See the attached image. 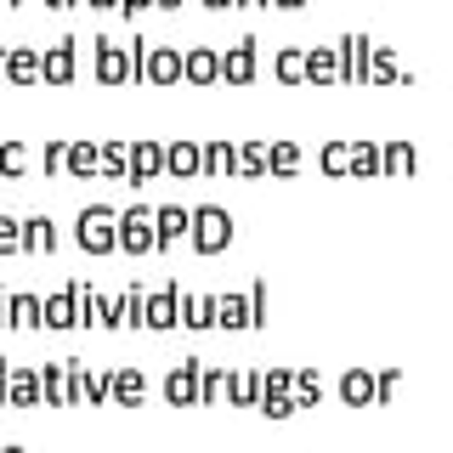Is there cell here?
<instances>
[{
	"instance_id": "74e56055",
	"label": "cell",
	"mask_w": 453,
	"mask_h": 453,
	"mask_svg": "<svg viewBox=\"0 0 453 453\" xmlns=\"http://www.w3.org/2000/svg\"><path fill=\"white\" fill-rule=\"evenodd\" d=\"M6 391H12V368H6V357H0V408H6Z\"/></svg>"
},
{
	"instance_id": "8992f818",
	"label": "cell",
	"mask_w": 453,
	"mask_h": 453,
	"mask_svg": "<svg viewBox=\"0 0 453 453\" xmlns=\"http://www.w3.org/2000/svg\"><path fill=\"white\" fill-rule=\"evenodd\" d=\"M216 323H226V329H255V323H261V311H255V289L250 295H221V301H216Z\"/></svg>"
},
{
	"instance_id": "6da1fadb",
	"label": "cell",
	"mask_w": 453,
	"mask_h": 453,
	"mask_svg": "<svg viewBox=\"0 0 453 453\" xmlns=\"http://www.w3.org/2000/svg\"><path fill=\"white\" fill-rule=\"evenodd\" d=\"M80 244L91 250V255H108V250H119V210H108V204H91V210H80Z\"/></svg>"
},
{
	"instance_id": "7a4b0ae2",
	"label": "cell",
	"mask_w": 453,
	"mask_h": 453,
	"mask_svg": "<svg viewBox=\"0 0 453 453\" xmlns=\"http://www.w3.org/2000/svg\"><path fill=\"white\" fill-rule=\"evenodd\" d=\"M193 250H204V255H216V250H226L233 244V216H226L221 204H198L193 210Z\"/></svg>"
},
{
	"instance_id": "83f0119b",
	"label": "cell",
	"mask_w": 453,
	"mask_h": 453,
	"mask_svg": "<svg viewBox=\"0 0 453 453\" xmlns=\"http://www.w3.org/2000/svg\"><path fill=\"white\" fill-rule=\"evenodd\" d=\"M51 244H57L51 221H46V216H28V221H23V250H51Z\"/></svg>"
},
{
	"instance_id": "d6986e66",
	"label": "cell",
	"mask_w": 453,
	"mask_h": 453,
	"mask_svg": "<svg viewBox=\"0 0 453 453\" xmlns=\"http://www.w3.org/2000/svg\"><path fill=\"white\" fill-rule=\"evenodd\" d=\"M165 170V148L159 142H136L131 148V181H148V176H159Z\"/></svg>"
},
{
	"instance_id": "7dc6e473",
	"label": "cell",
	"mask_w": 453,
	"mask_h": 453,
	"mask_svg": "<svg viewBox=\"0 0 453 453\" xmlns=\"http://www.w3.org/2000/svg\"><path fill=\"white\" fill-rule=\"evenodd\" d=\"M159 6H181V0H159Z\"/></svg>"
},
{
	"instance_id": "d6a6232c",
	"label": "cell",
	"mask_w": 453,
	"mask_h": 453,
	"mask_svg": "<svg viewBox=\"0 0 453 453\" xmlns=\"http://www.w3.org/2000/svg\"><path fill=\"white\" fill-rule=\"evenodd\" d=\"M323 170H329V176L351 170V142H329V148H323Z\"/></svg>"
},
{
	"instance_id": "277c9868",
	"label": "cell",
	"mask_w": 453,
	"mask_h": 453,
	"mask_svg": "<svg viewBox=\"0 0 453 453\" xmlns=\"http://www.w3.org/2000/svg\"><path fill=\"white\" fill-rule=\"evenodd\" d=\"M119 250H131V255L159 250V226H153V210H148V204L119 210Z\"/></svg>"
},
{
	"instance_id": "44dd1931",
	"label": "cell",
	"mask_w": 453,
	"mask_h": 453,
	"mask_svg": "<svg viewBox=\"0 0 453 453\" xmlns=\"http://www.w3.org/2000/svg\"><path fill=\"white\" fill-rule=\"evenodd\" d=\"M40 391H46V403H74V386H68V363H46V368H40Z\"/></svg>"
},
{
	"instance_id": "8d00e7d4",
	"label": "cell",
	"mask_w": 453,
	"mask_h": 453,
	"mask_svg": "<svg viewBox=\"0 0 453 453\" xmlns=\"http://www.w3.org/2000/svg\"><path fill=\"white\" fill-rule=\"evenodd\" d=\"M103 170H131V148H125V142H108V148H103Z\"/></svg>"
},
{
	"instance_id": "f35d334b",
	"label": "cell",
	"mask_w": 453,
	"mask_h": 453,
	"mask_svg": "<svg viewBox=\"0 0 453 453\" xmlns=\"http://www.w3.org/2000/svg\"><path fill=\"white\" fill-rule=\"evenodd\" d=\"M6 323H12V295L0 289V329H6Z\"/></svg>"
},
{
	"instance_id": "ab89813d",
	"label": "cell",
	"mask_w": 453,
	"mask_h": 453,
	"mask_svg": "<svg viewBox=\"0 0 453 453\" xmlns=\"http://www.w3.org/2000/svg\"><path fill=\"white\" fill-rule=\"evenodd\" d=\"M119 6H125V12H131V18H136L142 6H159V0H119Z\"/></svg>"
},
{
	"instance_id": "3957f363",
	"label": "cell",
	"mask_w": 453,
	"mask_h": 453,
	"mask_svg": "<svg viewBox=\"0 0 453 453\" xmlns=\"http://www.w3.org/2000/svg\"><path fill=\"white\" fill-rule=\"evenodd\" d=\"M91 46H96V80H103V85H119V80L142 74V57H148L142 46L125 51L119 40H91Z\"/></svg>"
},
{
	"instance_id": "c3c4849f",
	"label": "cell",
	"mask_w": 453,
	"mask_h": 453,
	"mask_svg": "<svg viewBox=\"0 0 453 453\" xmlns=\"http://www.w3.org/2000/svg\"><path fill=\"white\" fill-rule=\"evenodd\" d=\"M0 453H23V448H0Z\"/></svg>"
},
{
	"instance_id": "ac0fdd59",
	"label": "cell",
	"mask_w": 453,
	"mask_h": 453,
	"mask_svg": "<svg viewBox=\"0 0 453 453\" xmlns=\"http://www.w3.org/2000/svg\"><path fill=\"white\" fill-rule=\"evenodd\" d=\"M12 329H46V301L40 295H12Z\"/></svg>"
},
{
	"instance_id": "30bf717a",
	"label": "cell",
	"mask_w": 453,
	"mask_h": 453,
	"mask_svg": "<svg viewBox=\"0 0 453 453\" xmlns=\"http://www.w3.org/2000/svg\"><path fill=\"white\" fill-rule=\"evenodd\" d=\"M142 74H148L153 85H170V80H181V51H176V46H153L148 57H142Z\"/></svg>"
},
{
	"instance_id": "d4e9b609",
	"label": "cell",
	"mask_w": 453,
	"mask_h": 453,
	"mask_svg": "<svg viewBox=\"0 0 453 453\" xmlns=\"http://www.w3.org/2000/svg\"><path fill=\"white\" fill-rule=\"evenodd\" d=\"M351 170H357V176H380V170H386V153H380L374 142H351Z\"/></svg>"
},
{
	"instance_id": "603a6c76",
	"label": "cell",
	"mask_w": 453,
	"mask_h": 453,
	"mask_svg": "<svg viewBox=\"0 0 453 453\" xmlns=\"http://www.w3.org/2000/svg\"><path fill=\"white\" fill-rule=\"evenodd\" d=\"M153 226H159V250H165L176 233H188V226H193V210H181V204H165V210H153Z\"/></svg>"
},
{
	"instance_id": "bcb514c9",
	"label": "cell",
	"mask_w": 453,
	"mask_h": 453,
	"mask_svg": "<svg viewBox=\"0 0 453 453\" xmlns=\"http://www.w3.org/2000/svg\"><path fill=\"white\" fill-rule=\"evenodd\" d=\"M278 6H301V0H278Z\"/></svg>"
},
{
	"instance_id": "4316f807",
	"label": "cell",
	"mask_w": 453,
	"mask_h": 453,
	"mask_svg": "<svg viewBox=\"0 0 453 453\" xmlns=\"http://www.w3.org/2000/svg\"><path fill=\"white\" fill-rule=\"evenodd\" d=\"M23 165H28V148L18 136H0V176H23Z\"/></svg>"
},
{
	"instance_id": "7c38bea8",
	"label": "cell",
	"mask_w": 453,
	"mask_h": 453,
	"mask_svg": "<svg viewBox=\"0 0 453 453\" xmlns=\"http://www.w3.org/2000/svg\"><path fill=\"white\" fill-rule=\"evenodd\" d=\"M181 74H188L193 85H210V80H221V51H210V46H193L188 57H181Z\"/></svg>"
},
{
	"instance_id": "9a60e30c",
	"label": "cell",
	"mask_w": 453,
	"mask_h": 453,
	"mask_svg": "<svg viewBox=\"0 0 453 453\" xmlns=\"http://www.w3.org/2000/svg\"><path fill=\"white\" fill-rule=\"evenodd\" d=\"M221 80H233V85L255 80V40H238V46L221 57Z\"/></svg>"
},
{
	"instance_id": "7bdbcfd3",
	"label": "cell",
	"mask_w": 453,
	"mask_h": 453,
	"mask_svg": "<svg viewBox=\"0 0 453 453\" xmlns=\"http://www.w3.org/2000/svg\"><path fill=\"white\" fill-rule=\"evenodd\" d=\"M204 6H216V12H221V6H233V0H204Z\"/></svg>"
},
{
	"instance_id": "b9f144b4",
	"label": "cell",
	"mask_w": 453,
	"mask_h": 453,
	"mask_svg": "<svg viewBox=\"0 0 453 453\" xmlns=\"http://www.w3.org/2000/svg\"><path fill=\"white\" fill-rule=\"evenodd\" d=\"M6 57H12V51H6V46H0V80H6Z\"/></svg>"
},
{
	"instance_id": "ffe728a7",
	"label": "cell",
	"mask_w": 453,
	"mask_h": 453,
	"mask_svg": "<svg viewBox=\"0 0 453 453\" xmlns=\"http://www.w3.org/2000/svg\"><path fill=\"white\" fill-rule=\"evenodd\" d=\"M40 396H46V391H40V374H35V368H12V391H6V403L35 408Z\"/></svg>"
},
{
	"instance_id": "d590c367",
	"label": "cell",
	"mask_w": 453,
	"mask_h": 453,
	"mask_svg": "<svg viewBox=\"0 0 453 453\" xmlns=\"http://www.w3.org/2000/svg\"><path fill=\"white\" fill-rule=\"evenodd\" d=\"M386 153V170H414V148L408 142H391V148H380Z\"/></svg>"
},
{
	"instance_id": "8fae6325",
	"label": "cell",
	"mask_w": 453,
	"mask_h": 453,
	"mask_svg": "<svg viewBox=\"0 0 453 453\" xmlns=\"http://www.w3.org/2000/svg\"><path fill=\"white\" fill-rule=\"evenodd\" d=\"M80 323V289L68 283L63 295H46V329H74Z\"/></svg>"
},
{
	"instance_id": "ba28073f",
	"label": "cell",
	"mask_w": 453,
	"mask_h": 453,
	"mask_svg": "<svg viewBox=\"0 0 453 453\" xmlns=\"http://www.w3.org/2000/svg\"><path fill=\"white\" fill-rule=\"evenodd\" d=\"M142 323H148V329H176V323H181V295H176V289L148 295V306H142Z\"/></svg>"
},
{
	"instance_id": "f1b7e54d",
	"label": "cell",
	"mask_w": 453,
	"mask_h": 453,
	"mask_svg": "<svg viewBox=\"0 0 453 453\" xmlns=\"http://www.w3.org/2000/svg\"><path fill=\"white\" fill-rule=\"evenodd\" d=\"M204 170H238V148L233 142H204Z\"/></svg>"
},
{
	"instance_id": "ee69618b",
	"label": "cell",
	"mask_w": 453,
	"mask_h": 453,
	"mask_svg": "<svg viewBox=\"0 0 453 453\" xmlns=\"http://www.w3.org/2000/svg\"><path fill=\"white\" fill-rule=\"evenodd\" d=\"M46 6H74V0H46Z\"/></svg>"
},
{
	"instance_id": "5bb4252c",
	"label": "cell",
	"mask_w": 453,
	"mask_h": 453,
	"mask_svg": "<svg viewBox=\"0 0 453 453\" xmlns=\"http://www.w3.org/2000/svg\"><path fill=\"white\" fill-rule=\"evenodd\" d=\"M80 46V40H57V46H46V80L51 85H68V80H74V51Z\"/></svg>"
},
{
	"instance_id": "9c48e42d",
	"label": "cell",
	"mask_w": 453,
	"mask_h": 453,
	"mask_svg": "<svg viewBox=\"0 0 453 453\" xmlns=\"http://www.w3.org/2000/svg\"><path fill=\"white\" fill-rule=\"evenodd\" d=\"M6 80H12V85H35V80H46V51L18 46V51L6 57Z\"/></svg>"
},
{
	"instance_id": "2e32d148",
	"label": "cell",
	"mask_w": 453,
	"mask_h": 453,
	"mask_svg": "<svg viewBox=\"0 0 453 453\" xmlns=\"http://www.w3.org/2000/svg\"><path fill=\"white\" fill-rule=\"evenodd\" d=\"M63 170H68V176H80V181H91L96 170H103V148H91V142H68Z\"/></svg>"
},
{
	"instance_id": "1f68e13d",
	"label": "cell",
	"mask_w": 453,
	"mask_h": 453,
	"mask_svg": "<svg viewBox=\"0 0 453 453\" xmlns=\"http://www.w3.org/2000/svg\"><path fill=\"white\" fill-rule=\"evenodd\" d=\"M18 250H23V221L0 216V255H18Z\"/></svg>"
},
{
	"instance_id": "e0dca14e",
	"label": "cell",
	"mask_w": 453,
	"mask_h": 453,
	"mask_svg": "<svg viewBox=\"0 0 453 453\" xmlns=\"http://www.w3.org/2000/svg\"><path fill=\"white\" fill-rule=\"evenodd\" d=\"M306 80H318V85L340 80V46H311L306 51Z\"/></svg>"
},
{
	"instance_id": "5b68a950",
	"label": "cell",
	"mask_w": 453,
	"mask_h": 453,
	"mask_svg": "<svg viewBox=\"0 0 453 453\" xmlns=\"http://www.w3.org/2000/svg\"><path fill=\"white\" fill-rule=\"evenodd\" d=\"M165 396L170 403H204V363L198 357H181L176 368H170V380H165Z\"/></svg>"
},
{
	"instance_id": "e575fe53",
	"label": "cell",
	"mask_w": 453,
	"mask_h": 453,
	"mask_svg": "<svg viewBox=\"0 0 453 453\" xmlns=\"http://www.w3.org/2000/svg\"><path fill=\"white\" fill-rule=\"evenodd\" d=\"M63 159H68V142H63V136H51V142H46V153H40L46 176H57V170H63Z\"/></svg>"
},
{
	"instance_id": "52a82bcc",
	"label": "cell",
	"mask_w": 453,
	"mask_h": 453,
	"mask_svg": "<svg viewBox=\"0 0 453 453\" xmlns=\"http://www.w3.org/2000/svg\"><path fill=\"white\" fill-rule=\"evenodd\" d=\"M165 170L170 176H198V170H204V148H198L193 136H176L165 148Z\"/></svg>"
},
{
	"instance_id": "484cf974",
	"label": "cell",
	"mask_w": 453,
	"mask_h": 453,
	"mask_svg": "<svg viewBox=\"0 0 453 453\" xmlns=\"http://www.w3.org/2000/svg\"><path fill=\"white\" fill-rule=\"evenodd\" d=\"M238 170H244V176L273 170V148H266V142H244V148H238Z\"/></svg>"
},
{
	"instance_id": "f546056e",
	"label": "cell",
	"mask_w": 453,
	"mask_h": 453,
	"mask_svg": "<svg viewBox=\"0 0 453 453\" xmlns=\"http://www.w3.org/2000/svg\"><path fill=\"white\" fill-rule=\"evenodd\" d=\"M273 68H278V80H289V85H295V80H306V51H295V46H289V51H278V57H273Z\"/></svg>"
},
{
	"instance_id": "60d3db41",
	"label": "cell",
	"mask_w": 453,
	"mask_h": 453,
	"mask_svg": "<svg viewBox=\"0 0 453 453\" xmlns=\"http://www.w3.org/2000/svg\"><path fill=\"white\" fill-rule=\"evenodd\" d=\"M233 6H273V0H233Z\"/></svg>"
},
{
	"instance_id": "f6af8a7d",
	"label": "cell",
	"mask_w": 453,
	"mask_h": 453,
	"mask_svg": "<svg viewBox=\"0 0 453 453\" xmlns=\"http://www.w3.org/2000/svg\"><path fill=\"white\" fill-rule=\"evenodd\" d=\"M91 6H119V0H91Z\"/></svg>"
},
{
	"instance_id": "cb8c5ba5",
	"label": "cell",
	"mask_w": 453,
	"mask_h": 453,
	"mask_svg": "<svg viewBox=\"0 0 453 453\" xmlns=\"http://www.w3.org/2000/svg\"><path fill=\"white\" fill-rule=\"evenodd\" d=\"M340 391H346V403H357V408H363V403H374V396H380V380H368L363 368H351V374L340 380Z\"/></svg>"
},
{
	"instance_id": "836d02e7",
	"label": "cell",
	"mask_w": 453,
	"mask_h": 453,
	"mask_svg": "<svg viewBox=\"0 0 453 453\" xmlns=\"http://www.w3.org/2000/svg\"><path fill=\"white\" fill-rule=\"evenodd\" d=\"M295 165H301V148H295V142H273V170L278 176H289Z\"/></svg>"
},
{
	"instance_id": "4dcf8cb0",
	"label": "cell",
	"mask_w": 453,
	"mask_h": 453,
	"mask_svg": "<svg viewBox=\"0 0 453 453\" xmlns=\"http://www.w3.org/2000/svg\"><path fill=\"white\" fill-rule=\"evenodd\" d=\"M181 323H193V329H210V323H216V301H181Z\"/></svg>"
},
{
	"instance_id": "7402d4cb",
	"label": "cell",
	"mask_w": 453,
	"mask_h": 453,
	"mask_svg": "<svg viewBox=\"0 0 453 453\" xmlns=\"http://www.w3.org/2000/svg\"><path fill=\"white\" fill-rule=\"evenodd\" d=\"M108 391H113V403L136 408V403H142V391H148V380H142L136 368H119V374H108Z\"/></svg>"
},
{
	"instance_id": "681fc988",
	"label": "cell",
	"mask_w": 453,
	"mask_h": 453,
	"mask_svg": "<svg viewBox=\"0 0 453 453\" xmlns=\"http://www.w3.org/2000/svg\"><path fill=\"white\" fill-rule=\"evenodd\" d=\"M0 6H18V0H0Z\"/></svg>"
},
{
	"instance_id": "4fadbf2b",
	"label": "cell",
	"mask_w": 453,
	"mask_h": 453,
	"mask_svg": "<svg viewBox=\"0 0 453 453\" xmlns=\"http://www.w3.org/2000/svg\"><path fill=\"white\" fill-rule=\"evenodd\" d=\"M368 51H374V46H368L363 35H346V40H340V80H363L368 74Z\"/></svg>"
}]
</instances>
